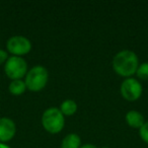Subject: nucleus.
<instances>
[{
  "instance_id": "obj_11",
  "label": "nucleus",
  "mask_w": 148,
  "mask_h": 148,
  "mask_svg": "<svg viewBox=\"0 0 148 148\" xmlns=\"http://www.w3.org/2000/svg\"><path fill=\"white\" fill-rule=\"evenodd\" d=\"M60 111L64 117H71L77 112V103L73 99H65L60 106Z\"/></svg>"
},
{
  "instance_id": "obj_13",
  "label": "nucleus",
  "mask_w": 148,
  "mask_h": 148,
  "mask_svg": "<svg viewBox=\"0 0 148 148\" xmlns=\"http://www.w3.org/2000/svg\"><path fill=\"white\" fill-rule=\"evenodd\" d=\"M139 135L141 137V139L145 143L148 144V121L145 122L144 125L139 129Z\"/></svg>"
},
{
  "instance_id": "obj_5",
  "label": "nucleus",
  "mask_w": 148,
  "mask_h": 148,
  "mask_svg": "<svg viewBox=\"0 0 148 148\" xmlns=\"http://www.w3.org/2000/svg\"><path fill=\"white\" fill-rule=\"evenodd\" d=\"M6 49L7 52L11 54V56L21 57L31 52L32 43L27 38L23 36H13L7 40Z\"/></svg>"
},
{
  "instance_id": "obj_3",
  "label": "nucleus",
  "mask_w": 148,
  "mask_h": 148,
  "mask_svg": "<svg viewBox=\"0 0 148 148\" xmlns=\"http://www.w3.org/2000/svg\"><path fill=\"white\" fill-rule=\"evenodd\" d=\"M42 126L50 134H58L65 126V117L58 108H49L42 115Z\"/></svg>"
},
{
  "instance_id": "obj_8",
  "label": "nucleus",
  "mask_w": 148,
  "mask_h": 148,
  "mask_svg": "<svg viewBox=\"0 0 148 148\" xmlns=\"http://www.w3.org/2000/svg\"><path fill=\"white\" fill-rule=\"evenodd\" d=\"M125 120L128 126L134 128V129H140L146 122L145 119H144V116L136 110H131V111L128 112L126 114Z\"/></svg>"
},
{
  "instance_id": "obj_16",
  "label": "nucleus",
  "mask_w": 148,
  "mask_h": 148,
  "mask_svg": "<svg viewBox=\"0 0 148 148\" xmlns=\"http://www.w3.org/2000/svg\"><path fill=\"white\" fill-rule=\"evenodd\" d=\"M0 148H11V147H9V146L5 143H0Z\"/></svg>"
},
{
  "instance_id": "obj_7",
  "label": "nucleus",
  "mask_w": 148,
  "mask_h": 148,
  "mask_svg": "<svg viewBox=\"0 0 148 148\" xmlns=\"http://www.w3.org/2000/svg\"><path fill=\"white\" fill-rule=\"evenodd\" d=\"M16 134V125L10 118H0V143H5L12 140Z\"/></svg>"
},
{
  "instance_id": "obj_9",
  "label": "nucleus",
  "mask_w": 148,
  "mask_h": 148,
  "mask_svg": "<svg viewBox=\"0 0 148 148\" xmlns=\"http://www.w3.org/2000/svg\"><path fill=\"white\" fill-rule=\"evenodd\" d=\"M81 145V138L76 133L66 135L61 142V148H80Z\"/></svg>"
},
{
  "instance_id": "obj_14",
  "label": "nucleus",
  "mask_w": 148,
  "mask_h": 148,
  "mask_svg": "<svg viewBox=\"0 0 148 148\" xmlns=\"http://www.w3.org/2000/svg\"><path fill=\"white\" fill-rule=\"evenodd\" d=\"M8 58H9L8 52L4 51V50H2V49H0V65L5 64V62L7 61Z\"/></svg>"
},
{
  "instance_id": "obj_15",
  "label": "nucleus",
  "mask_w": 148,
  "mask_h": 148,
  "mask_svg": "<svg viewBox=\"0 0 148 148\" xmlns=\"http://www.w3.org/2000/svg\"><path fill=\"white\" fill-rule=\"evenodd\" d=\"M80 148H99L97 145L95 144H90V143H86V144H82L80 146Z\"/></svg>"
},
{
  "instance_id": "obj_4",
  "label": "nucleus",
  "mask_w": 148,
  "mask_h": 148,
  "mask_svg": "<svg viewBox=\"0 0 148 148\" xmlns=\"http://www.w3.org/2000/svg\"><path fill=\"white\" fill-rule=\"evenodd\" d=\"M4 72L11 80L25 77L27 73V63L23 57L10 56L4 64Z\"/></svg>"
},
{
  "instance_id": "obj_10",
  "label": "nucleus",
  "mask_w": 148,
  "mask_h": 148,
  "mask_svg": "<svg viewBox=\"0 0 148 148\" xmlns=\"http://www.w3.org/2000/svg\"><path fill=\"white\" fill-rule=\"evenodd\" d=\"M27 85L25 80L23 79H17V80H11V82L8 85V90L12 95L18 97L25 92L27 90Z\"/></svg>"
},
{
  "instance_id": "obj_6",
  "label": "nucleus",
  "mask_w": 148,
  "mask_h": 148,
  "mask_svg": "<svg viewBox=\"0 0 148 148\" xmlns=\"http://www.w3.org/2000/svg\"><path fill=\"white\" fill-rule=\"evenodd\" d=\"M142 91H143L142 84L133 77L126 78L120 86L121 95L124 99L128 101H135L139 99L142 95Z\"/></svg>"
},
{
  "instance_id": "obj_17",
  "label": "nucleus",
  "mask_w": 148,
  "mask_h": 148,
  "mask_svg": "<svg viewBox=\"0 0 148 148\" xmlns=\"http://www.w3.org/2000/svg\"><path fill=\"white\" fill-rule=\"evenodd\" d=\"M101 148H111V147H109V146H103V147H101Z\"/></svg>"
},
{
  "instance_id": "obj_12",
  "label": "nucleus",
  "mask_w": 148,
  "mask_h": 148,
  "mask_svg": "<svg viewBox=\"0 0 148 148\" xmlns=\"http://www.w3.org/2000/svg\"><path fill=\"white\" fill-rule=\"evenodd\" d=\"M136 76L140 80L148 81V62L139 64V67L136 71Z\"/></svg>"
},
{
  "instance_id": "obj_1",
  "label": "nucleus",
  "mask_w": 148,
  "mask_h": 148,
  "mask_svg": "<svg viewBox=\"0 0 148 148\" xmlns=\"http://www.w3.org/2000/svg\"><path fill=\"white\" fill-rule=\"evenodd\" d=\"M112 66L119 76L130 78L136 74L139 67V59L135 52L131 50H122L114 56Z\"/></svg>"
},
{
  "instance_id": "obj_2",
  "label": "nucleus",
  "mask_w": 148,
  "mask_h": 148,
  "mask_svg": "<svg viewBox=\"0 0 148 148\" xmlns=\"http://www.w3.org/2000/svg\"><path fill=\"white\" fill-rule=\"evenodd\" d=\"M49 80V72L44 66L37 65L29 69L25 75V85L29 91L39 92L46 87Z\"/></svg>"
}]
</instances>
